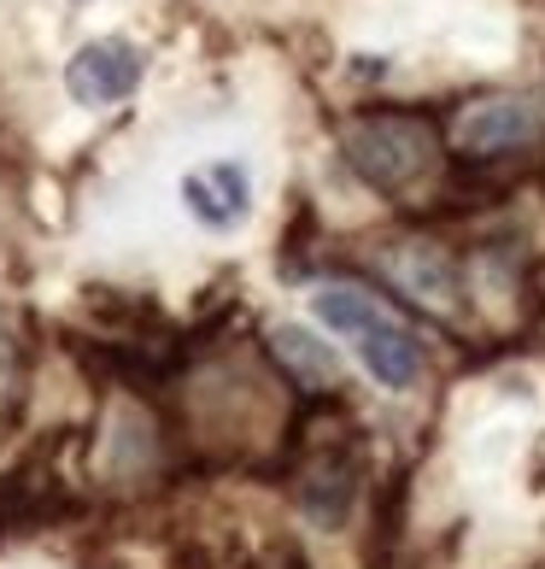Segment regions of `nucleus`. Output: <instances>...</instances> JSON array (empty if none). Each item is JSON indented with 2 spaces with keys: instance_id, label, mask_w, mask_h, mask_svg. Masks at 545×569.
<instances>
[{
  "instance_id": "1",
  "label": "nucleus",
  "mask_w": 545,
  "mask_h": 569,
  "mask_svg": "<svg viewBox=\"0 0 545 569\" xmlns=\"http://www.w3.org/2000/svg\"><path fill=\"white\" fill-rule=\"evenodd\" d=\"M341 159L364 188L400 200L440 164V118L411 107H370L341 130Z\"/></svg>"
},
{
  "instance_id": "2",
  "label": "nucleus",
  "mask_w": 545,
  "mask_h": 569,
  "mask_svg": "<svg viewBox=\"0 0 545 569\" xmlns=\"http://www.w3.org/2000/svg\"><path fill=\"white\" fill-rule=\"evenodd\" d=\"M364 481H370V447H364V429H346V435H329L323 447H311L305 463L293 470V505L305 511V522L317 529H346L352 511L364 499Z\"/></svg>"
},
{
  "instance_id": "3",
  "label": "nucleus",
  "mask_w": 545,
  "mask_h": 569,
  "mask_svg": "<svg viewBox=\"0 0 545 569\" xmlns=\"http://www.w3.org/2000/svg\"><path fill=\"white\" fill-rule=\"evenodd\" d=\"M141 77H147V53L130 36H94L65 66V89L77 107H118V100L141 89Z\"/></svg>"
},
{
  "instance_id": "4",
  "label": "nucleus",
  "mask_w": 545,
  "mask_h": 569,
  "mask_svg": "<svg viewBox=\"0 0 545 569\" xmlns=\"http://www.w3.org/2000/svg\"><path fill=\"white\" fill-rule=\"evenodd\" d=\"M382 270H387V282L411 293L423 311H457L464 306V264L452 259L440 241H393L382 252Z\"/></svg>"
},
{
  "instance_id": "5",
  "label": "nucleus",
  "mask_w": 545,
  "mask_h": 569,
  "mask_svg": "<svg viewBox=\"0 0 545 569\" xmlns=\"http://www.w3.org/2000/svg\"><path fill=\"white\" fill-rule=\"evenodd\" d=\"M534 136H539V112L522 94H487V100H475V107H464V118H457V147H464V159H511Z\"/></svg>"
},
{
  "instance_id": "6",
  "label": "nucleus",
  "mask_w": 545,
  "mask_h": 569,
  "mask_svg": "<svg viewBox=\"0 0 545 569\" xmlns=\"http://www.w3.org/2000/svg\"><path fill=\"white\" fill-rule=\"evenodd\" d=\"M270 365L282 370V382L293 393H346V365L329 341H317L305 323H276L264 335Z\"/></svg>"
},
{
  "instance_id": "7",
  "label": "nucleus",
  "mask_w": 545,
  "mask_h": 569,
  "mask_svg": "<svg viewBox=\"0 0 545 569\" xmlns=\"http://www.w3.org/2000/svg\"><path fill=\"white\" fill-rule=\"evenodd\" d=\"M359 358H364V370L382 382L387 393H411L416 382H423V365H428V352H423V341L405 329V323H393L382 306L370 311V318L359 323Z\"/></svg>"
},
{
  "instance_id": "8",
  "label": "nucleus",
  "mask_w": 545,
  "mask_h": 569,
  "mask_svg": "<svg viewBox=\"0 0 545 569\" xmlns=\"http://www.w3.org/2000/svg\"><path fill=\"white\" fill-rule=\"evenodd\" d=\"M311 247H317V206H311L305 194H293V218L282 229V252H276L282 277H305V270H311Z\"/></svg>"
},
{
  "instance_id": "9",
  "label": "nucleus",
  "mask_w": 545,
  "mask_h": 569,
  "mask_svg": "<svg viewBox=\"0 0 545 569\" xmlns=\"http://www.w3.org/2000/svg\"><path fill=\"white\" fill-rule=\"evenodd\" d=\"M182 200H188V212H194L205 229H229V223H235V218H229V206H223V194L212 188V177H205V171H188V177H182Z\"/></svg>"
},
{
  "instance_id": "10",
  "label": "nucleus",
  "mask_w": 545,
  "mask_h": 569,
  "mask_svg": "<svg viewBox=\"0 0 545 569\" xmlns=\"http://www.w3.org/2000/svg\"><path fill=\"white\" fill-rule=\"evenodd\" d=\"M205 177H212V188L223 194V206H229V218H235V223H241L246 212H253V177H246V164H235V159H218Z\"/></svg>"
},
{
  "instance_id": "11",
  "label": "nucleus",
  "mask_w": 545,
  "mask_h": 569,
  "mask_svg": "<svg viewBox=\"0 0 545 569\" xmlns=\"http://www.w3.org/2000/svg\"><path fill=\"white\" fill-rule=\"evenodd\" d=\"M270 563H276V569H311V558H305V552H300V546H293V540H282L276 552H270Z\"/></svg>"
}]
</instances>
